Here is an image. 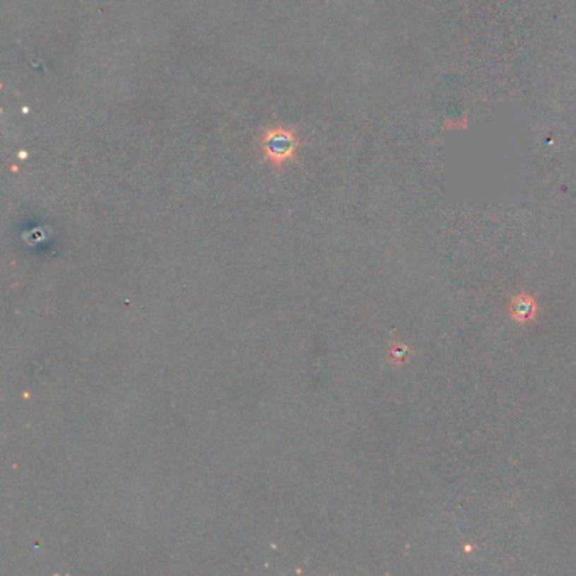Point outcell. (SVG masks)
<instances>
[{
	"label": "cell",
	"instance_id": "2",
	"mask_svg": "<svg viewBox=\"0 0 576 576\" xmlns=\"http://www.w3.org/2000/svg\"><path fill=\"white\" fill-rule=\"evenodd\" d=\"M510 311H512V316L517 322H526L527 318H531L536 313V302L527 296H519L510 305Z\"/></svg>",
	"mask_w": 576,
	"mask_h": 576
},
{
	"label": "cell",
	"instance_id": "1",
	"mask_svg": "<svg viewBox=\"0 0 576 576\" xmlns=\"http://www.w3.org/2000/svg\"><path fill=\"white\" fill-rule=\"evenodd\" d=\"M259 147H261V153L267 163L281 167L294 159L298 147H300V141L294 134V129L272 127L267 129L259 139Z\"/></svg>",
	"mask_w": 576,
	"mask_h": 576
}]
</instances>
